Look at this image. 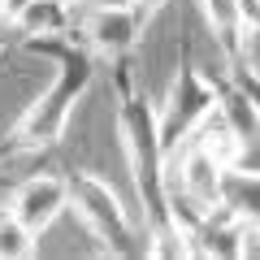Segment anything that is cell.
Wrapping results in <instances>:
<instances>
[{
	"mask_svg": "<svg viewBox=\"0 0 260 260\" xmlns=\"http://www.w3.org/2000/svg\"><path fill=\"white\" fill-rule=\"evenodd\" d=\"M113 83H117V139H121V152H126V165H130L135 200H139L148 256L186 260L191 243H186V230L178 225L174 200H169V156H165V143H160L156 100L135 83L130 56L113 61Z\"/></svg>",
	"mask_w": 260,
	"mask_h": 260,
	"instance_id": "cell-1",
	"label": "cell"
},
{
	"mask_svg": "<svg viewBox=\"0 0 260 260\" xmlns=\"http://www.w3.org/2000/svg\"><path fill=\"white\" fill-rule=\"evenodd\" d=\"M26 52H44L52 56V78L48 87L26 104L18 121L9 126V135L0 139V165L13 156H39V152L56 148L70 130V117L78 113V104L87 100L95 83V61L100 56L83 44V39H70V35H52V39H26Z\"/></svg>",
	"mask_w": 260,
	"mask_h": 260,
	"instance_id": "cell-2",
	"label": "cell"
},
{
	"mask_svg": "<svg viewBox=\"0 0 260 260\" xmlns=\"http://www.w3.org/2000/svg\"><path fill=\"white\" fill-rule=\"evenodd\" d=\"M70 182V213L83 221V230L95 239V251L113 260H135L148 256V239H143V225L126 213V204L117 200L109 182L100 174H87V169H74L65 174Z\"/></svg>",
	"mask_w": 260,
	"mask_h": 260,
	"instance_id": "cell-3",
	"label": "cell"
},
{
	"mask_svg": "<svg viewBox=\"0 0 260 260\" xmlns=\"http://www.w3.org/2000/svg\"><path fill=\"white\" fill-rule=\"evenodd\" d=\"M217 109V83L195 70L191 56H186V44L178 52V70H174V83H169L165 100H160L156 117H160V143H165V156H174L195 130L204 126Z\"/></svg>",
	"mask_w": 260,
	"mask_h": 260,
	"instance_id": "cell-4",
	"label": "cell"
},
{
	"mask_svg": "<svg viewBox=\"0 0 260 260\" xmlns=\"http://www.w3.org/2000/svg\"><path fill=\"white\" fill-rule=\"evenodd\" d=\"M87 35L83 44L91 48L95 56H109V61H121L139 48L143 39V18L135 13L130 0H95L91 13H87Z\"/></svg>",
	"mask_w": 260,
	"mask_h": 260,
	"instance_id": "cell-5",
	"label": "cell"
},
{
	"mask_svg": "<svg viewBox=\"0 0 260 260\" xmlns=\"http://www.w3.org/2000/svg\"><path fill=\"white\" fill-rule=\"evenodd\" d=\"M243 225H247V217H243L230 200L204 208V213L191 221V230H186V239H191V256L243 260Z\"/></svg>",
	"mask_w": 260,
	"mask_h": 260,
	"instance_id": "cell-6",
	"label": "cell"
},
{
	"mask_svg": "<svg viewBox=\"0 0 260 260\" xmlns=\"http://www.w3.org/2000/svg\"><path fill=\"white\" fill-rule=\"evenodd\" d=\"M65 208H70V182H65V174H35L9 195V213L22 225H30L35 234H44Z\"/></svg>",
	"mask_w": 260,
	"mask_h": 260,
	"instance_id": "cell-7",
	"label": "cell"
},
{
	"mask_svg": "<svg viewBox=\"0 0 260 260\" xmlns=\"http://www.w3.org/2000/svg\"><path fill=\"white\" fill-rule=\"evenodd\" d=\"M9 30L18 35V44L70 35V5H61V0H26L18 9V18L9 22Z\"/></svg>",
	"mask_w": 260,
	"mask_h": 260,
	"instance_id": "cell-8",
	"label": "cell"
},
{
	"mask_svg": "<svg viewBox=\"0 0 260 260\" xmlns=\"http://www.w3.org/2000/svg\"><path fill=\"white\" fill-rule=\"evenodd\" d=\"M200 13H204L208 30L217 35V44H221L225 61H230V52L239 48L243 26L256 18V13H251V5H247V0H200Z\"/></svg>",
	"mask_w": 260,
	"mask_h": 260,
	"instance_id": "cell-9",
	"label": "cell"
},
{
	"mask_svg": "<svg viewBox=\"0 0 260 260\" xmlns=\"http://www.w3.org/2000/svg\"><path fill=\"white\" fill-rule=\"evenodd\" d=\"M39 234L30 225H22L9 208H0V260H30L39 251Z\"/></svg>",
	"mask_w": 260,
	"mask_h": 260,
	"instance_id": "cell-10",
	"label": "cell"
},
{
	"mask_svg": "<svg viewBox=\"0 0 260 260\" xmlns=\"http://www.w3.org/2000/svg\"><path fill=\"white\" fill-rule=\"evenodd\" d=\"M243 256H260V221H251V217L243 225Z\"/></svg>",
	"mask_w": 260,
	"mask_h": 260,
	"instance_id": "cell-11",
	"label": "cell"
},
{
	"mask_svg": "<svg viewBox=\"0 0 260 260\" xmlns=\"http://www.w3.org/2000/svg\"><path fill=\"white\" fill-rule=\"evenodd\" d=\"M130 5H135V13H139V18H143V22H148V18H156V13H160V9H165L169 0H130Z\"/></svg>",
	"mask_w": 260,
	"mask_h": 260,
	"instance_id": "cell-12",
	"label": "cell"
},
{
	"mask_svg": "<svg viewBox=\"0 0 260 260\" xmlns=\"http://www.w3.org/2000/svg\"><path fill=\"white\" fill-rule=\"evenodd\" d=\"M9 44H13V35H9V30H0V56L9 52Z\"/></svg>",
	"mask_w": 260,
	"mask_h": 260,
	"instance_id": "cell-13",
	"label": "cell"
},
{
	"mask_svg": "<svg viewBox=\"0 0 260 260\" xmlns=\"http://www.w3.org/2000/svg\"><path fill=\"white\" fill-rule=\"evenodd\" d=\"M61 5H70V9H74V5H95V0H61Z\"/></svg>",
	"mask_w": 260,
	"mask_h": 260,
	"instance_id": "cell-14",
	"label": "cell"
},
{
	"mask_svg": "<svg viewBox=\"0 0 260 260\" xmlns=\"http://www.w3.org/2000/svg\"><path fill=\"white\" fill-rule=\"evenodd\" d=\"M247 5H251V13H256V18H260V0H247Z\"/></svg>",
	"mask_w": 260,
	"mask_h": 260,
	"instance_id": "cell-15",
	"label": "cell"
},
{
	"mask_svg": "<svg viewBox=\"0 0 260 260\" xmlns=\"http://www.w3.org/2000/svg\"><path fill=\"white\" fill-rule=\"evenodd\" d=\"M0 30H5V13H0Z\"/></svg>",
	"mask_w": 260,
	"mask_h": 260,
	"instance_id": "cell-16",
	"label": "cell"
}]
</instances>
